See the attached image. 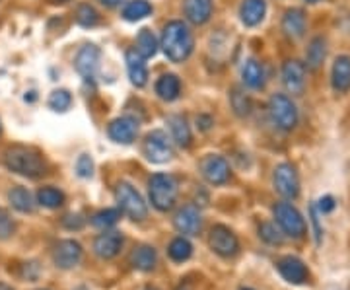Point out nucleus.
<instances>
[{"instance_id": "nucleus-34", "label": "nucleus", "mask_w": 350, "mask_h": 290, "mask_svg": "<svg viewBox=\"0 0 350 290\" xmlns=\"http://www.w3.org/2000/svg\"><path fill=\"white\" fill-rule=\"evenodd\" d=\"M121 218V211L119 209H105L92 216V224L96 228H109L117 224V220Z\"/></svg>"}, {"instance_id": "nucleus-32", "label": "nucleus", "mask_w": 350, "mask_h": 290, "mask_svg": "<svg viewBox=\"0 0 350 290\" xmlns=\"http://www.w3.org/2000/svg\"><path fill=\"white\" fill-rule=\"evenodd\" d=\"M39 205L47 207V209H59L64 205V195L63 191L55 189V187H43L38 193Z\"/></svg>"}, {"instance_id": "nucleus-22", "label": "nucleus", "mask_w": 350, "mask_h": 290, "mask_svg": "<svg viewBox=\"0 0 350 290\" xmlns=\"http://www.w3.org/2000/svg\"><path fill=\"white\" fill-rule=\"evenodd\" d=\"M282 31L288 38L300 39L306 34V14L300 8H290L282 18Z\"/></svg>"}, {"instance_id": "nucleus-19", "label": "nucleus", "mask_w": 350, "mask_h": 290, "mask_svg": "<svg viewBox=\"0 0 350 290\" xmlns=\"http://www.w3.org/2000/svg\"><path fill=\"white\" fill-rule=\"evenodd\" d=\"M183 10L189 22L202 25L213 16V0H183Z\"/></svg>"}, {"instance_id": "nucleus-37", "label": "nucleus", "mask_w": 350, "mask_h": 290, "mask_svg": "<svg viewBox=\"0 0 350 290\" xmlns=\"http://www.w3.org/2000/svg\"><path fill=\"white\" fill-rule=\"evenodd\" d=\"M16 230L12 216L8 215V211L0 209V240H8Z\"/></svg>"}, {"instance_id": "nucleus-13", "label": "nucleus", "mask_w": 350, "mask_h": 290, "mask_svg": "<svg viewBox=\"0 0 350 290\" xmlns=\"http://www.w3.org/2000/svg\"><path fill=\"white\" fill-rule=\"evenodd\" d=\"M75 66L82 78L92 80L98 75V68H100V49L96 45H84L76 53Z\"/></svg>"}, {"instance_id": "nucleus-1", "label": "nucleus", "mask_w": 350, "mask_h": 290, "mask_svg": "<svg viewBox=\"0 0 350 290\" xmlns=\"http://www.w3.org/2000/svg\"><path fill=\"white\" fill-rule=\"evenodd\" d=\"M160 47L170 61H174V63L187 61L189 55L193 53V34L189 31L187 24L174 20L165 25L162 31Z\"/></svg>"}, {"instance_id": "nucleus-26", "label": "nucleus", "mask_w": 350, "mask_h": 290, "mask_svg": "<svg viewBox=\"0 0 350 290\" xmlns=\"http://www.w3.org/2000/svg\"><path fill=\"white\" fill-rule=\"evenodd\" d=\"M241 76H243L245 86H250V88L259 90L265 86V68L257 59H250L247 63L243 64Z\"/></svg>"}, {"instance_id": "nucleus-23", "label": "nucleus", "mask_w": 350, "mask_h": 290, "mask_svg": "<svg viewBox=\"0 0 350 290\" xmlns=\"http://www.w3.org/2000/svg\"><path fill=\"white\" fill-rule=\"evenodd\" d=\"M167 125H170V131H172V137L174 140L181 146V148H189L191 146V129L187 125V119L183 115H170L167 117Z\"/></svg>"}, {"instance_id": "nucleus-20", "label": "nucleus", "mask_w": 350, "mask_h": 290, "mask_svg": "<svg viewBox=\"0 0 350 290\" xmlns=\"http://www.w3.org/2000/svg\"><path fill=\"white\" fill-rule=\"evenodd\" d=\"M144 61H146V59H142L137 51H129V53H126V70H129V78H131V82H133L137 88H142V86L148 82V66H146Z\"/></svg>"}, {"instance_id": "nucleus-15", "label": "nucleus", "mask_w": 350, "mask_h": 290, "mask_svg": "<svg viewBox=\"0 0 350 290\" xmlns=\"http://www.w3.org/2000/svg\"><path fill=\"white\" fill-rule=\"evenodd\" d=\"M107 133H109V137L115 142H119V144H131V142H135L138 135V123L135 119H131V117H117V119H113L109 127H107Z\"/></svg>"}, {"instance_id": "nucleus-11", "label": "nucleus", "mask_w": 350, "mask_h": 290, "mask_svg": "<svg viewBox=\"0 0 350 290\" xmlns=\"http://www.w3.org/2000/svg\"><path fill=\"white\" fill-rule=\"evenodd\" d=\"M200 172H202L204 179L213 185H222L230 179V166L222 156H216V154L206 156L200 162Z\"/></svg>"}, {"instance_id": "nucleus-7", "label": "nucleus", "mask_w": 350, "mask_h": 290, "mask_svg": "<svg viewBox=\"0 0 350 290\" xmlns=\"http://www.w3.org/2000/svg\"><path fill=\"white\" fill-rule=\"evenodd\" d=\"M144 154L154 164H165L174 158V146L172 140L163 131H152L144 140Z\"/></svg>"}, {"instance_id": "nucleus-43", "label": "nucleus", "mask_w": 350, "mask_h": 290, "mask_svg": "<svg viewBox=\"0 0 350 290\" xmlns=\"http://www.w3.org/2000/svg\"><path fill=\"white\" fill-rule=\"evenodd\" d=\"M101 4H105V6H109V8H113V6H119L121 2H125V0H100Z\"/></svg>"}, {"instance_id": "nucleus-3", "label": "nucleus", "mask_w": 350, "mask_h": 290, "mask_svg": "<svg viewBox=\"0 0 350 290\" xmlns=\"http://www.w3.org/2000/svg\"><path fill=\"white\" fill-rule=\"evenodd\" d=\"M150 201L158 211H170L177 199V181L170 174H156L150 177Z\"/></svg>"}, {"instance_id": "nucleus-21", "label": "nucleus", "mask_w": 350, "mask_h": 290, "mask_svg": "<svg viewBox=\"0 0 350 290\" xmlns=\"http://www.w3.org/2000/svg\"><path fill=\"white\" fill-rule=\"evenodd\" d=\"M267 14V2L265 0H243L239 6V18L245 25H259Z\"/></svg>"}, {"instance_id": "nucleus-5", "label": "nucleus", "mask_w": 350, "mask_h": 290, "mask_svg": "<svg viewBox=\"0 0 350 290\" xmlns=\"http://www.w3.org/2000/svg\"><path fill=\"white\" fill-rule=\"evenodd\" d=\"M115 199L119 202V211L125 213L129 218L133 220H144L148 215V209H146V202L140 197L133 185L129 183H119L117 189H115Z\"/></svg>"}, {"instance_id": "nucleus-28", "label": "nucleus", "mask_w": 350, "mask_h": 290, "mask_svg": "<svg viewBox=\"0 0 350 290\" xmlns=\"http://www.w3.org/2000/svg\"><path fill=\"white\" fill-rule=\"evenodd\" d=\"M142 57V59H150L156 55V51H158V39L156 36L152 34L150 29H140V34H138L137 38V49H135Z\"/></svg>"}, {"instance_id": "nucleus-14", "label": "nucleus", "mask_w": 350, "mask_h": 290, "mask_svg": "<svg viewBox=\"0 0 350 290\" xmlns=\"http://www.w3.org/2000/svg\"><path fill=\"white\" fill-rule=\"evenodd\" d=\"M282 82L290 94L300 96L306 88V64L300 61H286L282 66Z\"/></svg>"}, {"instance_id": "nucleus-18", "label": "nucleus", "mask_w": 350, "mask_h": 290, "mask_svg": "<svg viewBox=\"0 0 350 290\" xmlns=\"http://www.w3.org/2000/svg\"><path fill=\"white\" fill-rule=\"evenodd\" d=\"M331 84L337 94H347L350 90V57L340 55L333 63L331 70Z\"/></svg>"}, {"instance_id": "nucleus-45", "label": "nucleus", "mask_w": 350, "mask_h": 290, "mask_svg": "<svg viewBox=\"0 0 350 290\" xmlns=\"http://www.w3.org/2000/svg\"><path fill=\"white\" fill-rule=\"evenodd\" d=\"M306 2H310V4H313V2H319V0H306Z\"/></svg>"}, {"instance_id": "nucleus-17", "label": "nucleus", "mask_w": 350, "mask_h": 290, "mask_svg": "<svg viewBox=\"0 0 350 290\" xmlns=\"http://www.w3.org/2000/svg\"><path fill=\"white\" fill-rule=\"evenodd\" d=\"M123 248V236L121 232H103L94 241V252L101 259H113Z\"/></svg>"}, {"instance_id": "nucleus-27", "label": "nucleus", "mask_w": 350, "mask_h": 290, "mask_svg": "<svg viewBox=\"0 0 350 290\" xmlns=\"http://www.w3.org/2000/svg\"><path fill=\"white\" fill-rule=\"evenodd\" d=\"M156 94L165 101H174L179 98L181 94V82L175 75H163L158 82H156Z\"/></svg>"}, {"instance_id": "nucleus-38", "label": "nucleus", "mask_w": 350, "mask_h": 290, "mask_svg": "<svg viewBox=\"0 0 350 290\" xmlns=\"http://www.w3.org/2000/svg\"><path fill=\"white\" fill-rule=\"evenodd\" d=\"M259 234H261V238L267 243H282V234L276 230L275 224H271V222H265V224H261V228H259Z\"/></svg>"}, {"instance_id": "nucleus-9", "label": "nucleus", "mask_w": 350, "mask_h": 290, "mask_svg": "<svg viewBox=\"0 0 350 290\" xmlns=\"http://www.w3.org/2000/svg\"><path fill=\"white\" fill-rule=\"evenodd\" d=\"M208 243L214 250V253H218L220 257H234L239 250V241L236 238V234L230 230V228L214 226L211 230V236H208Z\"/></svg>"}, {"instance_id": "nucleus-42", "label": "nucleus", "mask_w": 350, "mask_h": 290, "mask_svg": "<svg viewBox=\"0 0 350 290\" xmlns=\"http://www.w3.org/2000/svg\"><path fill=\"white\" fill-rule=\"evenodd\" d=\"M197 125H199L200 131H208V129L214 125L213 117H211V115H199V117H197Z\"/></svg>"}, {"instance_id": "nucleus-29", "label": "nucleus", "mask_w": 350, "mask_h": 290, "mask_svg": "<svg viewBox=\"0 0 350 290\" xmlns=\"http://www.w3.org/2000/svg\"><path fill=\"white\" fill-rule=\"evenodd\" d=\"M150 2H146V0H131L123 8V18H125L126 22H138V20H144L146 16H150Z\"/></svg>"}, {"instance_id": "nucleus-41", "label": "nucleus", "mask_w": 350, "mask_h": 290, "mask_svg": "<svg viewBox=\"0 0 350 290\" xmlns=\"http://www.w3.org/2000/svg\"><path fill=\"white\" fill-rule=\"evenodd\" d=\"M335 209V199L331 197V195H327L323 199H319V211L325 215V213H331Z\"/></svg>"}, {"instance_id": "nucleus-25", "label": "nucleus", "mask_w": 350, "mask_h": 290, "mask_svg": "<svg viewBox=\"0 0 350 290\" xmlns=\"http://www.w3.org/2000/svg\"><path fill=\"white\" fill-rule=\"evenodd\" d=\"M327 57V41L325 38H313L310 41V47L306 51V66L310 70H317Z\"/></svg>"}, {"instance_id": "nucleus-2", "label": "nucleus", "mask_w": 350, "mask_h": 290, "mask_svg": "<svg viewBox=\"0 0 350 290\" xmlns=\"http://www.w3.org/2000/svg\"><path fill=\"white\" fill-rule=\"evenodd\" d=\"M4 164L8 170H12L14 174H20V176L31 177H41L45 174V162L43 158L39 156L38 150L33 148H27V146H12L4 152Z\"/></svg>"}, {"instance_id": "nucleus-16", "label": "nucleus", "mask_w": 350, "mask_h": 290, "mask_svg": "<svg viewBox=\"0 0 350 290\" xmlns=\"http://www.w3.org/2000/svg\"><path fill=\"white\" fill-rule=\"evenodd\" d=\"M174 222L175 228H177L181 234H187V236L199 234L200 226H202V218H200L199 209L193 207V205H187V207L179 209L177 215H175Z\"/></svg>"}, {"instance_id": "nucleus-8", "label": "nucleus", "mask_w": 350, "mask_h": 290, "mask_svg": "<svg viewBox=\"0 0 350 290\" xmlns=\"http://www.w3.org/2000/svg\"><path fill=\"white\" fill-rule=\"evenodd\" d=\"M275 187L284 199H296L300 195V177L292 164H280L275 170Z\"/></svg>"}, {"instance_id": "nucleus-12", "label": "nucleus", "mask_w": 350, "mask_h": 290, "mask_svg": "<svg viewBox=\"0 0 350 290\" xmlns=\"http://www.w3.org/2000/svg\"><path fill=\"white\" fill-rule=\"evenodd\" d=\"M82 259V246L75 240L59 241L53 250V261L61 269H72Z\"/></svg>"}, {"instance_id": "nucleus-35", "label": "nucleus", "mask_w": 350, "mask_h": 290, "mask_svg": "<svg viewBox=\"0 0 350 290\" xmlns=\"http://www.w3.org/2000/svg\"><path fill=\"white\" fill-rule=\"evenodd\" d=\"M70 103H72V96L68 94V90H55V92L51 94L49 107L53 111L63 114V111H66V109L70 107Z\"/></svg>"}, {"instance_id": "nucleus-10", "label": "nucleus", "mask_w": 350, "mask_h": 290, "mask_svg": "<svg viewBox=\"0 0 350 290\" xmlns=\"http://www.w3.org/2000/svg\"><path fill=\"white\" fill-rule=\"evenodd\" d=\"M276 269H278L280 277L288 280L290 285H306L310 280V271L298 257H292V255L280 257L276 261Z\"/></svg>"}, {"instance_id": "nucleus-33", "label": "nucleus", "mask_w": 350, "mask_h": 290, "mask_svg": "<svg viewBox=\"0 0 350 290\" xmlns=\"http://www.w3.org/2000/svg\"><path fill=\"white\" fill-rule=\"evenodd\" d=\"M230 103H232V109L238 117H247L251 114V100L247 94H243L241 90L236 88L230 94Z\"/></svg>"}, {"instance_id": "nucleus-6", "label": "nucleus", "mask_w": 350, "mask_h": 290, "mask_svg": "<svg viewBox=\"0 0 350 290\" xmlns=\"http://www.w3.org/2000/svg\"><path fill=\"white\" fill-rule=\"evenodd\" d=\"M275 220L278 226L282 228V232L290 238H301L306 234V220L300 215V211L296 207H292L290 202H276Z\"/></svg>"}, {"instance_id": "nucleus-44", "label": "nucleus", "mask_w": 350, "mask_h": 290, "mask_svg": "<svg viewBox=\"0 0 350 290\" xmlns=\"http://www.w3.org/2000/svg\"><path fill=\"white\" fill-rule=\"evenodd\" d=\"M0 290H12V289H10V287H6V285H2V282H0Z\"/></svg>"}, {"instance_id": "nucleus-31", "label": "nucleus", "mask_w": 350, "mask_h": 290, "mask_svg": "<svg viewBox=\"0 0 350 290\" xmlns=\"http://www.w3.org/2000/svg\"><path fill=\"white\" fill-rule=\"evenodd\" d=\"M170 257L177 261V263H183V261H187L189 257H191V253H193V246L189 243V240H185L183 236L181 238H175L172 243H170Z\"/></svg>"}, {"instance_id": "nucleus-4", "label": "nucleus", "mask_w": 350, "mask_h": 290, "mask_svg": "<svg viewBox=\"0 0 350 290\" xmlns=\"http://www.w3.org/2000/svg\"><path fill=\"white\" fill-rule=\"evenodd\" d=\"M269 114L271 119L280 131H292L298 125V109L294 101L284 94H275L269 101Z\"/></svg>"}, {"instance_id": "nucleus-40", "label": "nucleus", "mask_w": 350, "mask_h": 290, "mask_svg": "<svg viewBox=\"0 0 350 290\" xmlns=\"http://www.w3.org/2000/svg\"><path fill=\"white\" fill-rule=\"evenodd\" d=\"M63 224L64 228H68V230H80L82 224H84V220H82V216L80 215H66L63 218Z\"/></svg>"}, {"instance_id": "nucleus-24", "label": "nucleus", "mask_w": 350, "mask_h": 290, "mask_svg": "<svg viewBox=\"0 0 350 290\" xmlns=\"http://www.w3.org/2000/svg\"><path fill=\"white\" fill-rule=\"evenodd\" d=\"M156 261H158V255L150 246H138L135 248V252L131 253V265L137 271H152L156 267Z\"/></svg>"}, {"instance_id": "nucleus-30", "label": "nucleus", "mask_w": 350, "mask_h": 290, "mask_svg": "<svg viewBox=\"0 0 350 290\" xmlns=\"http://www.w3.org/2000/svg\"><path fill=\"white\" fill-rule=\"evenodd\" d=\"M8 199L12 202V207L20 213H31L33 211V199H31V193L24 187H14L10 193H8Z\"/></svg>"}, {"instance_id": "nucleus-36", "label": "nucleus", "mask_w": 350, "mask_h": 290, "mask_svg": "<svg viewBox=\"0 0 350 290\" xmlns=\"http://www.w3.org/2000/svg\"><path fill=\"white\" fill-rule=\"evenodd\" d=\"M76 22L82 25V27H94L98 24V12L94 6L90 4H80L78 10H76Z\"/></svg>"}, {"instance_id": "nucleus-39", "label": "nucleus", "mask_w": 350, "mask_h": 290, "mask_svg": "<svg viewBox=\"0 0 350 290\" xmlns=\"http://www.w3.org/2000/svg\"><path fill=\"white\" fill-rule=\"evenodd\" d=\"M76 172L80 177H92L94 174V162L88 154H82L76 162Z\"/></svg>"}]
</instances>
